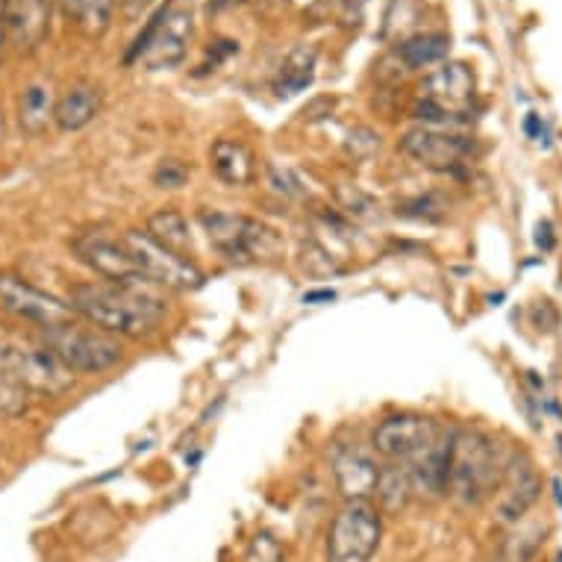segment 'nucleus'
<instances>
[{
	"label": "nucleus",
	"mask_w": 562,
	"mask_h": 562,
	"mask_svg": "<svg viewBox=\"0 0 562 562\" xmlns=\"http://www.w3.org/2000/svg\"><path fill=\"white\" fill-rule=\"evenodd\" d=\"M495 504H492V513H495V521L504 527L521 525L530 509L539 504L542 498V474L536 471L533 460L518 453V457H509L507 469H504V477H501V486L495 488Z\"/></svg>",
	"instance_id": "12"
},
{
	"label": "nucleus",
	"mask_w": 562,
	"mask_h": 562,
	"mask_svg": "<svg viewBox=\"0 0 562 562\" xmlns=\"http://www.w3.org/2000/svg\"><path fill=\"white\" fill-rule=\"evenodd\" d=\"M145 233H148L154 241H159L162 248L192 259V233H189V222H186L183 213H177L175 206H162V210H157V213L150 215Z\"/></svg>",
	"instance_id": "22"
},
{
	"label": "nucleus",
	"mask_w": 562,
	"mask_h": 562,
	"mask_svg": "<svg viewBox=\"0 0 562 562\" xmlns=\"http://www.w3.org/2000/svg\"><path fill=\"white\" fill-rule=\"evenodd\" d=\"M210 162H213L215 177L231 189H248L257 183V157L241 138H215L210 148Z\"/></svg>",
	"instance_id": "18"
},
{
	"label": "nucleus",
	"mask_w": 562,
	"mask_h": 562,
	"mask_svg": "<svg viewBox=\"0 0 562 562\" xmlns=\"http://www.w3.org/2000/svg\"><path fill=\"white\" fill-rule=\"evenodd\" d=\"M0 306L12 318L36 327L38 333L77 322V313L68 301L50 295V292L30 283L27 277L15 274V271H0Z\"/></svg>",
	"instance_id": "9"
},
{
	"label": "nucleus",
	"mask_w": 562,
	"mask_h": 562,
	"mask_svg": "<svg viewBox=\"0 0 562 562\" xmlns=\"http://www.w3.org/2000/svg\"><path fill=\"white\" fill-rule=\"evenodd\" d=\"M56 0H0V19L10 45L21 54H33L50 33Z\"/></svg>",
	"instance_id": "15"
},
{
	"label": "nucleus",
	"mask_w": 562,
	"mask_h": 562,
	"mask_svg": "<svg viewBox=\"0 0 562 562\" xmlns=\"http://www.w3.org/2000/svg\"><path fill=\"white\" fill-rule=\"evenodd\" d=\"M525 133L533 142H542L544 136H548V130H544V121L539 112H527V119H525Z\"/></svg>",
	"instance_id": "32"
},
{
	"label": "nucleus",
	"mask_w": 562,
	"mask_h": 562,
	"mask_svg": "<svg viewBox=\"0 0 562 562\" xmlns=\"http://www.w3.org/2000/svg\"><path fill=\"white\" fill-rule=\"evenodd\" d=\"M548 527L544 525H513L507 539L501 542L495 562H533L544 542Z\"/></svg>",
	"instance_id": "24"
},
{
	"label": "nucleus",
	"mask_w": 562,
	"mask_h": 562,
	"mask_svg": "<svg viewBox=\"0 0 562 562\" xmlns=\"http://www.w3.org/2000/svg\"><path fill=\"white\" fill-rule=\"evenodd\" d=\"M42 341L54 350L56 357L75 371L77 378L106 374L124 360V345L115 336L98 330L86 322H71L54 330L42 333Z\"/></svg>",
	"instance_id": "5"
},
{
	"label": "nucleus",
	"mask_w": 562,
	"mask_h": 562,
	"mask_svg": "<svg viewBox=\"0 0 562 562\" xmlns=\"http://www.w3.org/2000/svg\"><path fill=\"white\" fill-rule=\"evenodd\" d=\"M451 442H453V427H445L442 434L436 436L434 442L427 445L425 451L415 453L413 460L404 462L413 480V495L422 498H442L448 495V462H451Z\"/></svg>",
	"instance_id": "16"
},
{
	"label": "nucleus",
	"mask_w": 562,
	"mask_h": 562,
	"mask_svg": "<svg viewBox=\"0 0 562 562\" xmlns=\"http://www.w3.org/2000/svg\"><path fill=\"white\" fill-rule=\"evenodd\" d=\"M121 241L136 262L138 274L145 277L150 286L171 289V292H194L206 283V274L198 268L194 259L162 248L145 231H124Z\"/></svg>",
	"instance_id": "8"
},
{
	"label": "nucleus",
	"mask_w": 562,
	"mask_h": 562,
	"mask_svg": "<svg viewBox=\"0 0 562 562\" xmlns=\"http://www.w3.org/2000/svg\"><path fill=\"white\" fill-rule=\"evenodd\" d=\"M336 203L353 222H378L380 218V203L369 192H362L360 186H336Z\"/></svg>",
	"instance_id": "27"
},
{
	"label": "nucleus",
	"mask_w": 562,
	"mask_h": 562,
	"mask_svg": "<svg viewBox=\"0 0 562 562\" xmlns=\"http://www.w3.org/2000/svg\"><path fill=\"white\" fill-rule=\"evenodd\" d=\"M451 54V38L445 33H418V36L406 38L397 45V59L409 68V71H422L430 65H439Z\"/></svg>",
	"instance_id": "23"
},
{
	"label": "nucleus",
	"mask_w": 562,
	"mask_h": 562,
	"mask_svg": "<svg viewBox=\"0 0 562 562\" xmlns=\"http://www.w3.org/2000/svg\"><path fill=\"white\" fill-rule=\"evenodd\" d=\"M77 259L89 266L94 274L106 280V283H119V286H136V283H148L145 277L138 274L136 262L124 248V241L103 236V233H89L80 239L71 241Z\"/></svg>",
	"instance_id": "14"
},
{
	"label": "nucleus",
	"mask_w": 562,
	"mask_h": 562,
	"mask_svg": "<svg viewBox=\"0 0 562 562\" xmlns=\"http://www.w3.org/2000/svg\"><path fill=\"white\" fill-rule=\"evenodd\" d=\"M509 457L480 427H453L451 462H448V495L460 507L486 504L501 486Z\"/></svg>",
	"instance_id": "2"
},
{
	"label": "nucleus",
	"mask_w": 562,
	"mask_h": 562,
	"mask_svg": "<svg viewBox=\"0 0 562 562\" xmlns=\"http://www.w3.org/2000/svg\"><path fill=\"white\" fill-rule=\"evenodd\" d=\"M536 233H539V236H536V245H539V248H542V250H551L553 241H557V239H553V224L551 222H542V224H539V231H536Z\"/></svg>",
	"instance_id": "33"
},
{
	"label": "nucleus",
	"mask_w": 562,
	"mask_h": 562,
	"mask_svg": "<svg viewBox=\"0 0 562 562\" xmlns=\"http://www.w3.org/2000/svg\"><path fill=\"white\" fill-rule=\"evenodd\" d=\"M198 224L206 233L215 254L233 266H250V262H262V259H274L283 254V236L250 215L201 210Z\"/></svg>",
	"instance_id": "3"
},
{
	"label": "nucleus",
	"mask_w": 562,
	"mask_h": 562,
	"mask_svg": "<svg viewBox=\"0 0 562 562\" xmlns=\"http://www.w3.org/2000/svg\"><path fill=\"white\" fill-rule=\"evenodd\" d=\"M383 542V513L374 501H345L327 530L324 562H371Z\"/></svg>",
	"instance_id": "7"
},
{
	"label": "nucleus",
	"mask_w": 562,
	"mask_h": 562,
	"mask_svg": "<svg viewBox=\"0 0 562 562\" xmlns=\"http://www.w3.org/2000/svg\"><path fill=\"white\" fill-rule=\"evenodd\" d=\"M194 24L192 12L175 3L159 7V21L154 36H150L145 54L138 56V65H145L148 71H162V68H175L189 54V42H192Z\"/></svg>",
	"instance_id": "13"
},
{
	"label": "nucleus",
	"mask_w": 562,
	"mask_h": 562,
	"mask_svg": "<svg viewBox=\"0 0 562 562\" xmlns=\"http://www.w3.org/2000/svg\"><path fill=\"white\" fill-rule=\"evenodd\" d=\"M189 177H192V168L186 166L183 159H159L157 168H154V175H150V180H154V186L157 189H183L186 183H189Z\"/></svg>",
	"instance_id": "28"
},
{
	"label": "nucleus",
	"mask_w": 562,
	"mask_h": 562,
	"mask_svg": "<svg viewBox=\"0 0 562 562\" xmlns=\"http://www.w3.org/2000/svg\"><path fill=\"white\" fill-rule=\"evenodd\" d=\"M101 112V92L92 83H75L68 86L59 98H56L54 124L59 133H77V130L89 127Z\"/></svg>",
	"instance_id": "19"
},
{
	"label": "nucleus",
	"mask_w": 562,
	"mask_h": 562,
	"mask_svg": "<svg viewBox=\"0 0 562 562\" xmlns=\"http://www.w3.org/2000/svg\"><path fill=\"white\" fill-rule=\"evenodd\" d=\"M397 150L436 175H460L474 159V138L445 127H413L397 138Z\"/></svg>",
	"instance_id": "10"
},
{
	"label": "nucleus",
	"mask_w": 562,
	"mask_h": 562,
	"mask_svg": "<svg viewBox=\"0 0 562 562\" xmlns=\"http://www.w3.org/2000/svg\"><path fill=\"white\" fill-rule=\"evenodd\" d=\"M245 562H286V548L280 544V539H277L274 533L259 530V533L248 542Z\"/></svg>",
	"instance_id": "29"
},
{
	"label": "nucleus",
	"mask_w": 562,
	"mask_h": 562,
	"mask_svg": "<svg viewBox=\"0 0 562 562\" xmlns=\"http://www.w3.org/2000/svg\"><path fill=\"white\" fill-rule=\"evenodd\" d=\"M333 297H336V292L324 289V292H310V295H304V304H315V301H333Z\"/></svg>",
	"instance_id": "34"
},
{
	"label": "nucleus",
	"mask_w": 562,
	"mask_h": 562,
	"mask_svg": "<svg viewBox=\"0 0 562 562\" xmlns=\"http://www.w3.org/2000/svg\"><path fill=\"white\" fill-rule=\"evenodd\" d=\"M474 71L465 63H442L418 86V101L413 115L427 127H442L451 121H462L474 103Z\"/></svg>",
	"instance_id": "6"
},
{
	"label": "nucleus",
	"mask_w": 562,
	"mask_h": 562,
	"mask_svg": "<svg viewBox=\"0 0 562 562\" xmlns=\"http://www.w3.org/2000/svg\"><path fill=\"white\" fill-rule=\"evenodd\" d=\"M150 0H130V7H133V10H138V7H148Z\"/></svg>",
	"instance_id": "37"
},
{
	"label": "nucleus",
	"mask_w": 562,
	"mask_h": 562,
	"mask_svg": "<svg viewBox=\"0 0 562 562\" xmlns=\"http://www.w3.org/2000/svg\"><path fill=\"white\" fill-rule=\"evenodd\" d=\"M333 480L345 501H371L380 480V465L362 448H336L333 453Z\"/></svg>",
	"instance_id": "17"
},
{
	"label": "nucleus",
	"mask_w": 562,
	"mask_h": 562,
	"mask_svg": "<svg viewBox=\"0 0 562 562\" xmlns=\"http://www.w3.org/2000/svg\"><path fill=\"white\" fill-rule=\"evenodd\" d=\"M7 136H10V121H7V112L0 106V148L7 145Z\"/></svg>",
	"instance_id": "35"
},
{
	"label": "nucleus",
	"mask_w": 562,
	"mask_h": 562,
	"mask_svg": "<svg viewBox=\"0 0 562 562\" xmlns=\"http://www.w3.org/2000/svg\"><path fill=\"white\" fill-rule=\"evenodd\" d=\"M397 215L404 218H418V222H436L445 215V203L436 194H418L409 201L397 203Z\"/></svg>",
	"instance_id": "30"
},
{
	"label": "nucleus",
	"mask_w": 562,
	"mask_h": 562,
	"mask_svg": "<svg viewBox=\"0 0 562 562\" xmlns=\"http://www.w3.org/2000/svg\"><path fill=\"white\" fill-rule=\"evenodd\" d=\"M63 12L68 19H75L89 36H101L112 19L115 0H59Z\"/></svg>",
	"instance_id": "26"
},
{
	"label": "nucleus",
	"mask_w": 562,
	"mask_h": 562,
	"mask_svg": "<svg viewBox=\"0 0 562 562\" xmlns=\"http://www.w3.org/2000/svg\"><path fill=\"white\" fill-rule=\"evenodd\" d=\"M7 45H10V38H7V30H3V19H0V63H3Z\"/></svg>",
	"instance_id": "36"
},
{
	"label": "nucleus",
	"mask_w": 562,
	"mask_h": 562,
	"mask_svg": "<svg viewBox=\"0 0 562 562\" xmlns=\"http://www.w3.org/2000/svg\"><path fill=\"white\" fill-rule=\"evenodd\" d=\"M268 183L277 194L283 198H304V186L297 180V175L292 168H280V166H268Z\"/></svg>",
	"instance_id": "31"
},
{
	"label": "nucleus",
	"mask_w": 562,
	"mask_h": 562,
	"mask_svg": "<svg viewBox=\"0 0 562 562\" xmlns=\"http://www.w3.org/2000/svg\"><path fill=\"white\" fill-rule=\"evenodd\" d=\"M150 283L119 286L106 280H86L68 289V304L77 318L110 333L115 339H148L166 318V304Z\"/></svg>",
	"instance_id": "1"
},
{
	"label": "nucleus",
	"mask_w": 562,
	"mask_h": 562,
	"mask_svg": "<svg viewBox=\"0 0 562 562\" xmlns=\"http://www.w3.org/2000/svg\"><path fill=\"white\" fill-rule=\"evenodd\" d=\"M0 374L36 397H65L77 386V374L45 341H3Z\"/></svg>",
	"instance_id": "4"
},
{
	"label": "nucleus",
	"mask_w": 562,
	"mask_h": 562,
	"mask_svg": "<svg viewBox=\"0 0 562 562\" xmlns=\"http://www.w3.org/2000/svg\"><path fill=\"white\" fill-rule=\"evenodd\" d=\"M374 504L383 516H397L404 513L406 504L413 501V480L404 462H386L380 465V480L374 488Z\"/></svg>",
	"instance_id": "21"
},
{
	"label": "nucleus",
	"mask_w": 562,
	"mask_h": 562,
	"mask_svg": "<svg viewBox=\"0 0 562 562\" xmlns=\"http://www.w3.org/2000/svg\"><path fill=\"white\" fill-rule=\"evenodd\" d=\"M56 94L54 86L47 80H33L21 89L19 94V127L27 133L30 138L45 136L47 127L54 124Z\"/></svg>",
	"instance_id": "20"
},
{
	"label": "nucleus",
	"mask_w": 562,
	"mask_h": 562,
	"mask_svg": "<svg viewBox=\"0 0 562 562\" xmlns=\"http://www.w3.org/2000/svg\"><path fill=\"white\" fill-rule=\"evenodd\" d=\"M315 77V50L313 47H295L292 54L286 56V63L280 68V77H277V94L280 98H289V94L301 92L306 86L313 83Z\"/></svg>",
	"instance_id": "25"
},
{
	"label": "nucleus",
	"mask_w": 562,
	"mask_h": 562,
	"mask_svg": "<svg viewBox=\"0 0 562 562\" xmlns=\"http://www.w3.org/2000/svg\"><path fill=\"white\" fill-rule=\"evenodd\" d=\"M445 427L422 413H395L383 418L374 434H371V448L386 462H409L415 453H422Z\"/></svg>",
	"instance_id": "11"
}]
</instances>
